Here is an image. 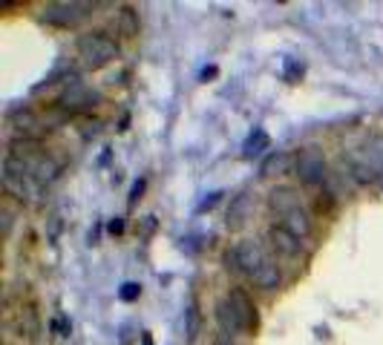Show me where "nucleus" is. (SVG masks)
<instances>
[{"label":"nucleus","instance_id":"obj_1","mask_svg":"<svg viewBox=\"0 0 383 345\" xmlns=\"http://www.w3.org/2000/svg\"><path fill=\"white\" fill-rule=\"evenodd\" d=\"M75 52H78L81 64L87 69H104L121 55V46L107 29H90V32L78 35V41H75Z\"/></svg>","mask_w":383,"mask_h":345},{"label":"nucleus","instance_id":"obj_2","mask_svg":"<svg viewBox=\"0 0 383 345\" xmlns=\"http://www.w3.org/2000/svg\"><path fill=\"white\" fill-rule=\"evenodd\" d=\"M274 256L265 251V245L259 239H239L234 247H228L222 262L228 271H234V274H242L248 279H254L259 271H262V265H268Z\"/></svg>","mask_w":383,"mask_h":345},{"label":"nucleus","instance_id":"obj_3","mask_svg":"<svg viewBox=\"0 0 383 345\" xmlns=\"http://www.w3.org/2000/svg\"><path fill=\"white\" fill-rule=\"evenodd\" d=\"M95 9H99V3H90V0H52L41 9V21L55 29H75Z\"/></svg>","mask_w":383,"mask_h":345},{"label":"nucleus","instance_id":"obj_4","mask_svg":"<svg viewBox=\"0 0 383 345\" xmlns=\"http://www.w3.org/2000/svg\"><path fill=\"white\" fill-rule=\"evenodd\" d=\"M294 176L300 179L303 187H323L329 182V161L320 150H303L294 161Z\"/></svg>","mask_w":383,"mask_h":345},{"label":"nucleus","instance_id":"obj_5","mask_svg":"<svg viewBox=\"0 0 383 345\" xmlns=\"http://www.w3.org/2000/svg\"><path fill=\"white\" fill-rule=\"evenodd\" d=\"M99 101H101V95L95 92V89L84 87L81 81H69L67 89L58 95V101H55V104L72 115V112H90V109H95V107H99Z\"/></svg>","mask_w":383,"mask_h":345},{"label":"nucleus","instance_id":"obj_6","mask_svg":"<svg viewBox=\"0 0 383 345\" xmlns=\"http://www.w3.org/2000/svg\"><path fill=\"white\" fill-rule=\"evenodd\" d=\"M265 207H268V213L282 219L285 213H291V210L303 207V196H300V190L291 187V184H277L268 190V196H265Z\"/></svg>","mask_w":383,"mask_h":345},{"label":"nucleus","instance_id":"obj_7","mask_svg":"<svg viewBox=\"0 0 383 345\" xmlns=\"http://www.w3.org/2000/svg\"><path fill=\"white\" fill-rule=\"evenodd\" d=\"M254 207H257V193H251V190H242V193H237L231 199V204H228L225 224L231 227V230H239L248 219L254 216Z\"/></svg>","mask_w":383,"mask_h":345},{"label":"nucleus","instance_id":"obj_8","mask_svg":"<svg viewBox=\"0 0 383 345\" xmlns=\"http://www.w3.org/2000/svg\"><path fill=\"white\" fill-rule=\"evenodd\" d=\"M214 317H216V325H219V331L225 337H237V334H248L245 331V322L239 317V311L234 308V302L222 297L216 305H214Z\"/></svg>","mask_w":383,"mask_h":345},{"label":"nucleus","instance_id":"obj_9","mask_svg":"<svg viewBox=\"0 0 383 345\" xmlns=\"http://www.w3.org/2000/svg\"><path fill=\"white\" fill-rule=\"evenodd\" d=\"M268 242H271L274 254H280V256H285V259H297V256L305 254V245H303L297 236H291L289 230H282L280 224H271V227H268Z\"/></svg>","mask_w":383,"mask_h":345},{"label":"nucleus","instance_id":"obj_10","mask_svg":"<svg viewBox=\"0 0 383 345\" xmlns=\"http://www.w3.org/2000/svg\"><path fill=\"white\" fill-rule=\"evenodd\" d=\"M225 297L231 299V302H234V308L239 311V317H242V322H245V331H248V334H254V331H257V325H259V311H257V305H254L251 294H248L245 288H231V291H228Z\"/></svg>","mask_w":383,"mask_h":345},{"label":"nucleus","instance_id":"obj_11","mask_svg":"<svg viewBox=\"0 0 383 345\" xmlns=\"http://www.w3.org/2000/svg\"><path fill=\"white\" fill-rule=\"evenodd\" d=\"M3 190H6V196H15L21 204H35L44 187L37 184L35 179H24V176H3Z\"/></svg>","mask_w":383,"mask_h":345},{"label":"nucleus","instance_id":"obj_12","mask_svg":"<svg viewBox=\"0 0 383 345\" xmlns=\"http://www.w3.org/2000/svg\"><path fill=\"white\" fill-rule=\"evenodd\" d=\"M277 224L282 230H289L291 236H297L300 242H305L314 233V219H312V213L305 207H297V210H291V213H285L282 219H277Z\"/></svg>","mask_w":383,"mask_h":345},{"label":"nucleus","instance_id":"obj_13","mask_svg":"<svg viewBox=\"0 0 383 345\" xmlns=\"http://www.w3.org/2000/svg\"><path fill=\"white\" fill-rule=\"evenodd\" d=\"M29 172H32V179H35L37 184L46 187V184H52L55 179L61 176V161L52 159L49 152H41V156L29 159Z\"/></svg>","mask_w":383,"mask_h":345},{"label":"nucleus","instance_id":"obj_14","mask_svg":"<svg viewBox=\"0 0 383 345\" xmlns=\"http://www.w3.org/2000/svg\"><path fill=\"white\" fill-rule=\"evenodd\" d=\"M9 124L17 132V139H35L37 130H41V118H37V115L32 109H26V107L12 109L9 112Z\"/></svg>","mask_w":383,"mask_h":345},{"label":"nucleus","instance_id":"obj_15","mask_svg":"<svg viewBox=\"0 0 383 345\" xmlns=\"http://www.w3.org/2000/svg\"><path fill=\"white\" fill-rule=\"evenodd\" d=\"M251 285L257 288V291H262V294L280 291V288H282V267L277 265V259H271L268 265H262V271L251 279Z\"/></svg>","mask_w":383,"mask_h":345},{"label":"nucleus","instance_id":"obj_16","mask_svg":"<svg viewBox=\"0 0 383 345\" xmlns=\"http://www.w3.org/2000/svg\"><path fill=\"white\" fill-rule=\"evenodd\" d=\"M291 170V156L285 150H271L259 164V176L262 179H274V176H285Z\"/></svg>","mask_w":383,"mask_h":345},{"label":"nucleus","instance_id":"obj_17","mask_svg":"<svg viewBox=\"0 0 383 345\" xmlns=\"http://www.w3.org/2000/svg\"><path fill=\"white\" fill-rule=\"evenodd\" d=\"M199 334H202V311H199V302L190 299L187 308H185V342L196 345Z\"/></svg>","mask_w":383,"mask_h":345},{"label":"nucleus","instance_id":"obj_18","mask_svg":"<svg viewBox=\"0 0 383 345\" xmlns=\"http://www.w3.org/2000/svg\"><path fill=\"white\" fill-rule=\"evenodd\" d=\"M268 147H271V139H268V132L265 130H254L251 136L245 139V144H242V156L245 159H254V156H259V152H265Z\"/></svg>","mask_w":383,"mask_h":345},{"label":"nucleus","instance_id":"obj_19","mask_svg":"<svg viewBox=\"0 0 383 345\" xmlns=\"http://www.w3.org/2000/svg\"><path fill=\"white\" fill-rule=\"evenodd\" d=\"M363 161L372 164L377 172L383 170V132H377V136H372L363 144Z\"/></svg>","mask_w":383,"mask_h":345},{"label":"nucleus","instance_id":"obj_20","mask_svg":"<svg viewBox=\"0 0 383 345\" xmlns=\"http://www.w3.org/2000/svg\"><path fill=\"white\" fill-rule=\"evenodd\" d=\"M349 176H352L357 184L366 187V184H377V176H380V172H377L372 164H366L363 159H355V161L349 164Z\"/></svg>","mask_w":383,"mask_h":345},{"label":"nucleus","instance_id":"obj_21","mask_svg":"<svg viewBox=\"0 0 383 345\" xmlns=\"http://www.w3.org/2000/svg\"><path fill=\"white\" fill-rule=\"evenodd\" d=\"M116 26H119V32H121L124 37H136V35H139V12L133 9V6H121Z\"/></svg>","mask_w":383,"mask_h":345},{"label":"nucleus","instance_id":"obj_22","mask_svg":"<svg viewBox=\"0 0 383 345\" xmlns=\"http://www.w3.org/2000/svg\"><path fill=\"white\" fill-rule=\"evenodd\" d=\"M37 311L32 308V305H26V308H21V331L29 337V339H35L37 337Z\"/></svg>","mask_w":383,"mask_h":345},{"label":"nucleus","instance_id":"obj_23","mask_svg":"<svg viewBox=\"0 0 383 345\" xmlns=\"http://www.w3.org/2000/svg\"><path fill=\"white\" fill-rule=\"evenodd\" d=\"M142 297V285L139 282H124L121 288H119V299L121 302H136Z\"/></svg>","mask_w":383,"mask_h":345},{"label":"nucleus","instance_id":"obj_24","mask_svg":"<svg viewBox=\"0 0 383 345\" xmlns=\"http://www.w3.org/2000/svg\"><path fill=\"white\" fill-rule=\"evenodd\" d=\"M0 224H3V239H12V224H15V213L9 207L0 210Z\"/></svg>","mask_w":383,"mask_h":345},{"label":"nucleus","instance_id":"obj_25","mask_svg":"<svg viewBox=\"0 0 383 345\" xmlns=\"http://www.w3.org/2000/svg\"><path fill=\"white\" fill-rule=\"evenodd\" d=\"M300 75H303V64L297 61H285V81H300Z\"/></svg>","mask_w":383,"mask_h":345},{"label":"nucleus","instance_id":"obj_26","mask_svg":"<svg viewBox=\"0 0 383 345\" xmlns=\"http://www.w3.org/2000/svg\"><path fill=\"white\" fill-rule=\"evenodd\" d=\"M219 199H222V193H219V190H214V193H207V196L199 202V207H196V210H199V213H205V210H210V207H214Z\"/></svg>","mask_w":383,"mask_h":345},{"label":"nucleus","instance_id":"obj_27","mask_svg":"<svg viewBox=\"0 0 383 345\" xmlns=\"http://www.w3.org/2000/svg\"><path fill=\"white\" fill-rule=\"evenodd\" d=\"M144 190H147V179H139L136 184H133V190H130V207H133V204H136V202L142 199V193H144Z\"/></svg>","mask_w":383,"mask_h":345},{"label":"nucleus","instance_id":"obj_28","mask_svg":"<svg viewBox=\"0 0 383 345\" xmlns=\"http://www.w3.org/2000/svg\"><path fill=\"white\" fill-rule=\"evenodd\" d=\"M107 230H110V233H112V236H121V233H124V219H121V216H116V219H110Z\"/></svg>","mask_w":383,"mask_h":345},{"label":"nucleus","instance_id":"obj_29","mask_svg":"<svg viewBox=\"0 0 383 345\" xmlns=\"http://www.w3.org/2000/svg\"><path fill=\"white\" fill-rule=\"evenodd\" d=\"M214 345H234V339H231V337H222V339H216Z\"/></svg>","mask_w":383,"mask_h":345},{"label":"nucleus","instance_id":"obj_30","mask_svg":"<svg viewBox=\"0 0 383 345\" xmlns=\"http://www.w3.org/2000/svg\"><path fill=\"white\" fill-rule=\"evenodd\" d=\"M377 187L383 190V170H380V176H377Z\"/></svg>","mask_w":383,"mask_h":345}]
</instances>
